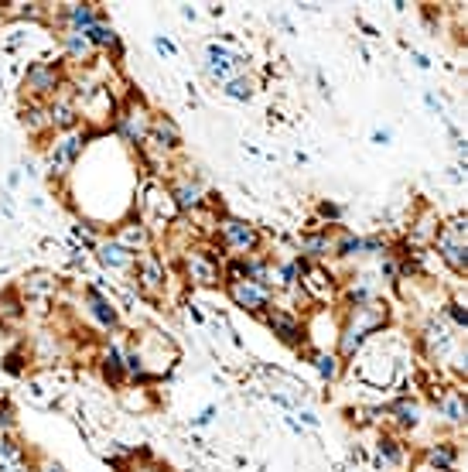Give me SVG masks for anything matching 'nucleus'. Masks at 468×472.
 Instances as JSON below:
<instances>
[{
  "label": "nucleus",
  "instance_id": "5",
  "mask_svg": "<svg viewBox=\"0 0 468 472\" xmlns=\"http://www.w3.org/2000/svg\"><path fill=\"white\" fill-rule=\"evenodd\" d=\"M188 274H191V281L198 284H215L219 281V264L209 254H191L188 257Z\"/></svg>",
  "mask_w": 468,
  "mask_h": 472
},
{
  "label": "nucleus",
  "instance_id": "1",
  "mask_svg": "<svg viewBox=\"0 0 468 472\" xmlns=\"http://www.w3.org/2000/svg\"><path fill=\"white\" fill-rule=\"evenodd\" d=\"M438 247H441V254H445V260L451 264V267H465V223L462 219H455L448 229H441V236H438Z\"/></svg>",
  "mask_w": 468,
  "mask_h": 472
},
{
  "label": "nucleus",
  "instance_id": "22",
  "mask_svg": "<svg viewBox=\"0 0 468 472\" xmlns=\"http://www.w3.org/2000/svg\"><path fill=\"white\" fill-rule=\"evenodd\" d=\"M318 370H321V377H335V370H339V367H335V356H321V360H318Z\"/></svg>",
  "mask_w": 468,
  "mask_h": 472
},
{
  "label": "nucleus",
  "instance_id": "25",
  "mask_svg": "<svg viewBox=\"0 0 468 472\" xmlns=\"http://www.w3.org/2000/svg\"><path fill=\"white\" fill-rule=\"evenodd\" d=\"M451 318H455L458 325H465V311H462V305H451Z\"/></svg>",
  "mask_w": 468,
  "mask_h": 472
},
{
  "label": "nucleus",
  "instance_id": "21",
  "mask_svg": "<svg viewBox=\"0 0 468 472\" xmlns=\"http://www.w3.org/2000/svg\"><path fill=\"white\" fill-rule=\"evenodd\" d=\"M226 96H233V99H250V83H243V79H233V83L226 86Z\"/></svg>",
  "mask_w": 468,
  "mask_h": 472
},
{
  "label": "nucleus",
  "instance_id": "15",
  "mask_svg": "<svg viewBox=\"0 0 468 472\" xmlns=\"http://www.w3.org/2000/svg\"><path fill=\"white\" fill-rule=\"evenodd\" d=\"M89 301H93V315L99 318V322H103V325H113V322H116V311H113V308H109V305H106V301H103L96 291L89 294Z\"/></svg>",
  "mask_w": 468,
  "mask_h": 472
},
{
  "label": "nucleus",
  "instance_id": "17",
  "mask_svg": "<svg viewBox=\"0 0 468 472\" xmlns=\"http://www.w3.org/2000/svg\"><path fill=\"white\" fill-rule=\"evenodd\" d=\"M83 34H86L89 45H113V41H116V34H113L109 28H103V24H93V28L83 31Z\"/></svg>",
  "mask_w": 468,
  "mask_h": 472
},
{
  "label": "nucleus",
  "instance_id": "27",
  "mask_svg": "<svg viewBox=\"0 0 468 472\" xmlns=\"http://www.w3.org/2000/svg\"><path fill=\"white\" fill-rule=\"evenodd\" d=\"M147 472H164V469H147Z\"/></svg>",
  "mask_w": 468,
  "mask_h": 472
},
{
  "label": "nucleus",
  "instance_id": "4",
  "mask_svg": "<svg viewBox=\"0 0 468 472\" xmlns=\"http://www.w3.org/2000/svg\"><path fill=\"white\" fill-rule=\"evenodd\" d=\"M222 240H226L233 250H250V247L257 243V233H253V226H246V223H240V219H226V223H222Z\"/></svg>",
  "mask_w": 468,
  "mask_h": 472
},
{
  "label": "nucleus",
  "instance_id": "6",
  "mask_svg": "<svg viewBox=\"0 0 468 472\" xmlns=\"http://www.w3.org/2000/svg\"><path fill=\"white\" fill-rule=\"evenodd\" d=\"M55 83H58V76H55V69H48V65H34V69L28 72V90H34V93H52Z\"/></svg>",
  "mask_w": 468,
  "mask_h": 472
},
{
  "label": "nucleus",
  "instance_id": "20",
  "mask_svg": "<svg viewBox=\"0 0 468 472\" xmlns=\"http://www.w3.org/2000/svg\"><path fill=\"white\" fill-rule=\"evenodd\" d=\"M120 373H123V360H120L116 349H109V353H106V377L120 380Z\"/></svg>",
  "mask_w": 468,
  "mask_h": 472
},
{
  "label": "nucleus",
  "instance_id": "9",
  "mask_svg": "<svg viewBox=\"0 0 468 472\" xmlns=\"http://www.w3.org/2000/svg\"><path fill=\"white\" fill-rule=\"evenodd\" d=\"M270 329L281 336L284 342H297V336H301L297 322H294L290 315H284V311H274V315H270Z\"/></svg>",
  "mask_w": 468,
  "mask_h": 472
},
{
  "label": "nucleus",
  "instance_id": "23",
  "mask_svg": "<svg viewBox=\"0 0 468 472\" xmlns=\"http://www.w3.org/2000/svg\"><path fill=\"white\" fill-rule=\"evenodd\" d=\"M311 287H315L318 294H325V291H332V284H325V274H321V271H315V274H311Z\"/></svg>",
  "mask_w": 468,
  "mask_h": 472
},
{
  "label": "nucleus",
  "instance_id": "18",
  "mask_svg": "<svg viewBox=\"0 0 468 472\" xmlns=\"http://www.w3.org/2000/svg\"><path fill=\"white\" fill-rule=\"evenodd\" d=\"M431 462H434L438 469H451V462H455V449H451V445H438V449L431 452Z\"/></svg>",
  "mask_w": 468,
  "mask_h": 472
},
{
  "label": "nucleus",
  "instance_id": "16",
  "mask_svg": "<svg viewBox=\"0 0 468 472\" xmlns=\"http://www.w3.org/2000/svg\"><path fill=\"white\" fill-rule=\"evenodd\" d=\"M52 123H58V127H72L76 123V110L69 106V103H58V106H52V116H48Z\"/></svg>",
  "mask_w": 468,
  "mask_h": 472
},
{
  "label": "nucleus",
  "instance_id": "2",
  "mask_svg": "<svg viewBox=\"0 0 468 472\" xmlns=\"http://www.w3.org/2000/svg\"><path fill=\"white\" fill-rule=\"evenodd\" d=\"M229 294L246 311H264L267 308V287H260L257 281H229Z\"/></svg>",
  "mask_w": 468,
  "mask_h": 472
},
{
  "label": "nucleus",
  "instance_id": "12",
  "mask_svg": "<svg viewBox=\"0 0 468 472\" xmlns=\"http://www.w3.org/2000/svg\"><path fill=\"white\" fill-rule=\"evenodd\" d=\"M99 260H103L106 267H127V264H130V250H123L120 243H109V247L99 250Z\"/></svg>",
  "mask_w": 468,
  "mask_h": 472
},
{
  "label": "nucleus",
  "instance_id": "10",
  "mask_svg": "<svg viewBox=\"0 0 468 472\" xmlns=\"http://www.w3.org/2000/svg\"><path fill=\"white\" fill-rule=\"evenodd\" d=\"M120 130H123V134H127L130 141H140V137L147 134V123H144V113H140V110H137V113L130 110L127 116H120Z\"/></svg>",
  "mask_w": 468,
  "mask_h": 472
},
{
  "label": "nucleus",
  "instance_id": "3",
  "mask_svg": "<svg viewBox=\"0 0 468 472\" xmlns=\"http://www.w3.org/2000/svg\"><path fill=\"white\" fill-rule=\"evenodd\" d=\"M243 69V59H236V55H229L226 48H219V45H209V72L215 76V79H229V76H236Z\"/></svg>",
  "mask_w": 468,
  "mask_h": 472
},
{
  "label": "nucleus",
  "instance_id": "14",
  "mask_svg": "<svg viewBox=\"0 0 468 472\" xmlns=\"http://www.w3.org/2000/svg\"><path fill=\"white\" fill-rule=\"evenodd\" d=\"M175 202H178V209H195L202 202V192H198V185H178L175 189Z\"/></svg>",
  "mask_w": 468,
  "mask_h": 472
},
{
  "label": "nucleus",
  "instance_id": "19",
  "mask_svg": "<svg viewBox=\"0 0 468 472\" xmlns=\"http://www.w3.org/2000/svg\"><path fill=\"white\" fill-rule=\"evenodd\" d=\"M140 243H147V233H144L140 226H137V229L130 226V229L120 233V247H123V250H127V247H140Z\"/></svg>",
  "mask_w": 468,
  "mask_h": 472
},
{
  "label": "nucleus",
  "instance_id": "7",
  "mask_svg": "<svg viewBox=\"0 0 468 472\" xmlns=\"http://www.w3.org/2000/svg\"><path fill=\"white\" fill-rule=\"evenodd\" d=\"M0 472H28L21 452H17V445L7 442V438H0Z\"/></svg>",
  "mask_w": 468,
  "mask_h": 472
},
{
  "label": "nucleus",
  "instance_id": "26",
  "mask_svg": "<svg viewBox=\"0 0 468 472\" xmlns=\"http://www.w3.org/2000/svg\"><path fill=\"white\" fill-rule=\"evenodd\" d=\"M321 216H332V219H335V216H339V209H335V205H321Z\"/></svg>",
  "mask_w": 468,
  "mask_h": 472
},
{
  "label": "nucleus",
  "instance_id": "8",
  "mask_svg": "<svg viewBox=\"0 0 468 472\" xmlns=\"http://www.w3.org/2000/svg\"><path fill=\"white\" fill-rule=\"evenodd\" d=\"M79 144H83V137H65V141H58V147L52 151V168L72 165V158L79 154Z\"/></svg>",
  "mask_w": 468,
  "mask_h": 472
},
{
  "label": "nucleus",
  "instance_id": "28",
  "mask_svg": "<svg viewBox=\"0 0 468 472\" xmlns=\"http://www.w3.org/2000/svg\"><path fill=\"white\" fill-rule=\"evenodd\" d=\"M48 472H62V469H48Z\"/></svg>",
  "mask_w": 468,
  "mask_h": 472
},
{
  "label": "nucleus",
  "instance_id": "11",
  "mask_svg": "<svg viewBox=\"0 0 468 472\" xmlns=\"http://www.w3.org/2000/svg\"><path fill=\"white\" fill-rule=\"evenodd\" d=\"M69 21H72L76 28L89 31V28L96 24V10H93V3H72V7H69Z\"/></svg>",
  "mask_w": 468,
  "mask_h": 472
},
{
  "label": "nucleus",
  "instance_id": "24",
  "mask_svg": "<svg viewBox=\"0 0 468 472\" xmlns=\"http://www.w3.org/2000/svg\"><path fill=\"white\" fill-rule=\"evenodd\" d=\"M69 48H72L76 55H79V52H86V48H89V41H86V34H83V38H79V34H69Z\"/></svg>",
  "mask_w": 468,
  "mask_h": 472
},
{
  "label": "nucleus",
  "instance_id": "13",
  "mask_svg": "<svg viewBox=\"0 0 468 472\" xmlns=\"http://www.w3.org/2000/svg\"><path fill=\"white\" fill-rule=\"evenodd\" d=\"M137 271H140V281H144V287H158V284H161V267H158V260H154V257H144Z\"/></svg>",
  "mask_w": 468,
  "mask_h": 472
}]
</instances>
